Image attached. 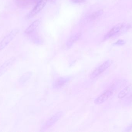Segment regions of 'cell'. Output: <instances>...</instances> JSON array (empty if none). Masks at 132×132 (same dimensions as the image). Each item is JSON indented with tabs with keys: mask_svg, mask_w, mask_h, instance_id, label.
<instances>
[{
	"mask_svg": "<svg viewBox=\"0 0 132 132\" xmlns=\"http://www.w3.org/2000/svg\"><path fill=\"white\" fill-rule=\"evenodd\" d=\"M113 93V91L112 89H109L105 91L95 100V104L97 105L102 104L107 100L112 95Z\"/></svg>",
	"mask_w": 132,
	"mask_h": 132,
	"instance_id": "cell-6",
	"label": "cell"
},
{
	"mask_svg": "<svg viewBox=\"0 0 132 132\" xmlns=\"http://www.w3.org/2000/svg\"><path fill=\"white\" fill-rule=\"evenodd\" d=\"M46 1H49V2H53L55 0H45Z\"/></svg>",
	"mask_w": 132,
	"mask_h": 132,
	"instance_id": "cell-16",
	"label": "cell"
},
{
	"mask_svg": "<svg viewBox=\"0 0 132 132\" xmlns=\"http://www.w3.org/2000/svg\"><path fill=\"white\" fill-rule=\"evenodd\" d=\"M125 43V41L123 40H119L118 41H117L115 44L116 45H124Z\"/></svg>",
	"mask_w": 132,
	"mask_h": 132,
	"instance_id": "cell-14",
	"label": "cell"
},
{
	"mask_svg": "<svg viewBox=\"0 0 132 132\" xmlns=\"http://www.w3.org/2000/svg\"><path fill=\"white\" fill-rule=\"evenodd\" d=\"M112 63V61L111 60H108L105 61L92 73L90 75V78L92 79H94L101 75L110 66Z\"/></svg>",
	"mask_w": 132,
	"mask_h": 132,
	"instance_id": "cell-3",
	"label": "cell"
},
{
	"mask_svg": "<svg viewBox=\"0 0 132 132\" xmlns=\"http://www.w3.org/2000/svg\"><path fill=\"white\" fill-rule=\"evenodd\" d=\"M15 60V57H12L5 61L1 67H0V76L4 74L14 64Z\"/></svg>",
	"mask_w": 132,
	"mask_h": 132,
	"instance_id": "cell-8",
	"label": "cell"
},
{
	"mask_svg": "<svg viewBox=\"0 0 132 132\" xmlns=\"http://www.w3.org/2000/svg\"><path fill=\"white\" fill-rule=\"evenodd\" d=\"M46 2L45 0H39L36 3L32 10L26 16L27 18H31L40 12L45 6Z\"/></svg>",
	"mask_w": 132,
	"mask_h": 132,
	"instance_id": "cell-5",
	"label": "cell"
},
{
	"mask_svg": "<svg viewBox=\"0 0 132 132\" xmlns=\"http://www.w3.org/2000/svg\"><path fill=\"white\" fill-rule=\"evenodd\" d=\"M31 75V73L30 72H27L25 73L20 78V80H19L20 83H25L30 78Z\"/></svg>",
	"mask_w": 132,
	"mask_h": 132,
	"instance_id": "cell-12",
	"label": "cell"
},
{
	"mask_svg": "<svg viewBox=\"0 0 132 132\" xmlns=\"http://www.w3.org/2000/svg\"><path fill=\"white\" fill-rule=\"evenodd\" d=\"M103 13V11L102 10H99L93 12L92 14H91V15L89 17L90 19H92V20L96 19V18H97L99 16L102 15Z\"/></svg>",
	"mask_w": 132,
	"mask_h": 132,
	"instance_id": "cell-13",
	"label": "cell"
},
{
	"mask_svg": "<svg viewBox=\"0 0 132 132\" xmlns=\"http://www.w3.org/2000/svg\"><path fill=\"white\" fill-rule=\"evenodd\" d=\"M63 112H59L56 113L55 114L52 116L43 126L42 128L41 129V131H45L46 129L51 128L56 122L59 121V119L61 118Z\"/></svg>",
	"mask_w": 132,
	"mask_h": 132,
	"instance_id": "cell-4",
	"label": "cell"
},
{
	"mask_svg": "<svg viewBox=\"0 0 132 132\" xmlns=\"http://www.w3.org/2000/svg\"><path fill=\"white\" fill-rule=\"evenodd\" d=\"M19 32L18 29H14L12 30L0 42V51L4 49L14 38Z\"/></svg>",
	"mask_w": 132,
	"mask_h": 132,
	"instance_id": "cell-2",
	"label": "cell"
},
{
	"mask_svg": "<svg viewBox=\"0 0 132 132\" xmlns=\"http://www.w3.org/2000/svg\"><path fill=\"white\" fill-rule=\"evenodd\" d=\"M132 129V125H130V126H129V127H128V128L127 129H128V130L129 131H130L131 129Z\"/></svg>",
	"mask_w": 132,
	"mask_h": 132,
	"instance_id": "cell-15",
	"label": "cell"
},
{
	"mask_svg": "<svg viewBox=\"0 0 132 132\" xmlns=\"http://www.w3.org/2000/svg\"><path fill=\"white\" fill-rule=\"evenodd\" d=\"M132 88V84L129 85L126 87L124 90H122L118 95V97L120 99L123 98L126 96L131 91Z\"/></svg>",
	"mask_w": 132,
	"mask_h": 132,
	"instance_id": "cell-11",
	"label": "cell"
},
{
	"mask_svg": "<svg viewBox=\"0 0 132 132\" xmlns=\"http://www.w3.org/2000/svg\"><path fill=\"white\" fill-rule=\"evenodd\" d=\"M81 36V34L80 33H75L71 35L66 42V45L67 47L68 48L71 47L73 45L74 43L79 40Z\"/></svg>",
	"mask_w": 132,
	"mask_h": 132,
	"instance_id": "cell-9",
	"label": "cell"
},
{
	"mask_svg": "<svg viewBox=\"0 0 132 132\" xmlns=\"http://www.w3.org/2000/svg\"><path fill=\"white\" fill-rule=\"evenodd\" d=\"M130 26L129 25L126 23H121L116 25L105 36L104 40H107L111 38L118 36L129 29Z\"/></svg>",
	"mask_w": 132,
	"mask_h": 132,
	"instance_id": "cell-1",
	"label": "cell"
},
{
	"mask_svg": "<svg viewBox=\"0 0 132 132\" xmlns=\"http://www.w3.org/2000/svg\"><path fill=\"white\" fill-rule=\"evenodd\" d=\"M40 23V20L39 19L33 21L29 26L24 31L25 33L27 34H31L34 32Z\"/></svg>",
	"mask_w": 132,
	"mask_h": 132,
	"instance_id": "cell-10",
	"label": "cell"
},
{
	"mask_svg": "<svg viewBox=\"0 0 132 132\" xmlns=\"http://www.w3.org/2000/svg\"><path fill=\"white\" fill-rule=\"evenodd\" d=\"M70 80V77H59L53 83V87L55 89H60L65 86Z\"/></svg>",
	"mask_w": 132,
	"mask_h": 132,
	"instance_id": "cell-7",
	"label": "cell"
}]
</instances>
